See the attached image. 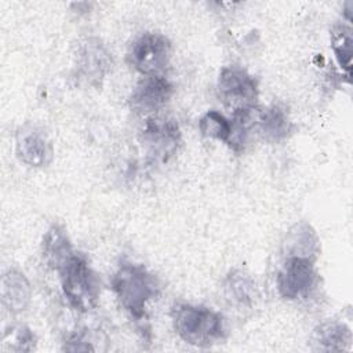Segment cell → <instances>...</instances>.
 Returning <instances> with one entry per match:
<instances>
[{
    "instance_id": "obj_2",
    "label": "cell",
    "mask_w": 353,
    "mask_h": 353,
    "mask_svg": "<svg viewBox=\"0 0 353 353\" xmlns=\"http://www.w3.org/2000/svg\"><path fill=\"white\" fill-rule=\"evenodd\" d=\"M171 316L175 332L189 345L208 347L226 336L225 319L210 307L182 303L172 309Z\"/></svg>"
},
{
    "instance_id": "obj_15",
    "label": "cell",
    "mask_w": 353,
    "mask_h": 353,
    "mask_svg": "<svg viewBox=\"0 0 353 353\" xmlns=\"http://www.w3.org/2000/svg\"><path fill=\"white\" fill-rule=\"evenodd\" d=\"M223 291L226 299L236 306H251L256 296L254 280L241 270H234L228 274Z\"/></svg>"
},
{
    "instance_id": "obj_7",
    "label": "cell",
    "mask_w": 353,
    "mask_h": 353,
    "mask_svg": "<svg viewBox=\"0 0 353 353\" xmlns=\"http://www.w3.org/2000/svg\"><path fill=\"white\" fill-rule=\"evenodd\" d=\"M313 258L303 255H287L279 274L277 290L285 299L306 296L316 283Z\"/></svg>"
},
{
    "instance_id": "obj_4",
    "label": "cell",
    "mask_w": 353,
    "mask_h": 353,
    "mask_svg": "<svg viewBox=\"0 0 353 353\" xmlns=\"http://www.w3.org/2000/svg\"><path fill=\"white\" fill-rule=\"evenodd\" d=\"M218 97L232 113L256 109L258 81L240 66H225L218 77Z\"/></svg>"
},
{
    "instance_id": "obj_3",
    "label": "cell",
    "mask_w": 353,
    "mask_h": 353,
    "mask_svg": "<svg viewBox=\"0 0 353 353\" xmlns=\"http://www.w3.org/2000/svg\"><path fill=\"white\" fill-rule=\"evenodd\" d=\"M58 273L61 274L62 291L73 309L88 312L97 306L101 281L84 255L74 254Z\"/></svg>"
},
{
    "instance_id": "obj_14",
    "label": "cell",
    "mask_w": 353,
    "mask_h": 353,
    "mask_svg": "<svg viewBox=\"0 0 353 353\" xmlns=\"http://www.w3.org/2000/svg\"><path fill=\"white\" fill-rule=\"evenodd\" d=\"M258 125L262 137L269 142L285 139L292 131V123L285 112L279 105H272L258 113Z\"/></svg>"
},
{
    "instance_id": "obj_12",
    "label": "cell",
    "mask_w": 353,
    "mask_h": 353,
    "mask_svg": "<svg viewBox=\"0 0 353 353\" xmlns=\"http://www.w3.org/2000/svg\"><path fill=\"white\" fill-rule=\"evenodd\" d=\"M32 290L23 273L8 270L1 279V301L11 313L25 310L30 302Z\"/></svg>"
},
{
    "instance_id": "obj_1",
    "label": "cell",
    "mask_w": 353,
    "mask_h": 353,
    "mask_svg": "<svg viewBox=\"0 0 353 353\" xmlns=\"http://www.w3.org/2000/svg\"><path fill=\"white\" fill-rule=\"evenodd\" d=\"M112 290L121 307L139 321L145 319L148 302L157 296L159 283L143 265L123 262L112 277Z\"/></svg>"
},
{
    "instance_id": "obj_10",
    "label": "cell",
    "mask_w": 353,
    "mask_h": 353,
    "mask_svg": "<svg viewBox=\"0 0 353 353\" xmlns=\"http://www.w3.org/2000/svg\"><path fill=\"white\" fill-rule=\"evenodd\" d=\"M17 154L30 167H44L52 160L54 150L47 137L36 128L22 130L17 137Z\"/></svg>"
},
{
    "instance_id": "obj_5",
    "label": "cell",
    "mask_w": 353,
    "mask_h": 353,
    "mask_svg": "<svg viewBox=\"0 0 353 353\" xmlns=\"http://www.w3.org/2000/svg\"><path fill=\"white\" fill-rule=\"evenodd\" d=\"M171 41L161 33L146 32L132 40L127 52L128 63L145 76L159 74L170 62Z\"/></svg>"
},
{
    "instance_id": "obj_6",
    "label": "cell",
    "mask_w": 353,
    "mask_h": 353,
    "mask_svg": "<svg viewBox=\"0 0 353 353\" xmlns=\"http://www.w3.org/2000/svg\"><path fill=\"white\" fill-rule=\"evenodd\" d=\"M141 142L149 159L163 163L167 161L175 154L181 143L178 123L168 117H149L141 132Z\"/></svg>"
},
{
    "instance_id": "obj_18",
    "label": "cell",
    "mask_w": 353,
    "mask_h": 353,
    "mask_svg": "<svg viewBox=\"0 0 353 353\" xmlns=\"http://www.w3.org/2000/svg\"><path fill=\"white\" fill-rule=\"evenodd\" d=\"M199 130L203 137L228 142L232 131V123L222 113L208 110L199 121Z\"/></svg>"
},
{
    "instance_id": "obj_9",
    "label": "cell",
    "mask_w": 353,
    "mask_h": 353,
    "mask_svg": "<svg viewBox=\"0 0 353 353\" xmlns=\"http://www.w3.org/2000/svg\"><path fill=\"white\" fill-rule=\"evenodd\" d=\"M172 84L160 74L145 76L130 97V106L138 114H150L161 109L172 95Z\"/></svg>"
},
{
    "instance_id": "obj_17",
    "label": "cell",
    "mask_w": 353,
    "mask_h": 353,
    "mask_svg": "<svg viewBox=\"0 0 353 353\" xmlns=\"http://www.w3.org/2000/svg\"><path fill=\"white\" fill-rule=\"evenodd\" d=\"M352 28L349 23H338L331 30V47L339 66L350 76L352 69Z\"/></svg>"
},
{
    "instance_id": "obj_20",
    "label": "cell",
    "mask_w": 353,
    "mask_h": 353,
    "mask_svg": "<svg viewBox=\"0 0 353 353\" xmlns=\"http://www.w3.org/2000/svg\"><path fill=\"white\" fill-rule=\"evenodd\" d=\"M65 350H70V352H81V350H94V347L84 341V338L79 334H74L72 336H69L65 342V346H63Z\"/></svg>"
},
{
    "instance_id": "obj_16",
    "label": "cell",
    "mask_w": 353,
    "mask_h": 353,
    "mask_svg": "<svg viewBox=\"0 0 353 353\" xmlns=\"http://www.w3.org/2000/svg\"><path fill=\"white\" fill-rule=\"evenodd\" d=\"M284 247L287 255H303L314 259L319 252V239L307 223H299L290 230Z\"/></svg>"
},
{
    "instance_id": "obj_11",
    "label": "cell",
    "mask_w": 353,
    "mask_h": 353,
    "mask_svg": "<svg viewBox=\"0 0 353 353\" xmlns=\"http://www.w3.org/2000/svg\"><path fill=\"white\" fill-rule=\"evenodd\" d=\"M43 259L44 262L59 272L76 254L73 252L70 240L65 229L59 225H52L43 237Z\"/></svg>"
},
{
    "instance_id": "obj_8",
    "label": "cell",
    "mask_w": 353,
    "mask_h": 353,
    "mask_svg": "<svg viewBox=\"0 0 353 353\" xmlns=\"http://www.w3.org/2000/svg\"><path fill=\"white\" fill-rule=\"evenodd\" d=\"M113 61L109 51L98 39L84 40L77 52V74L91 85L99 87L112 69Z\"/></svg>"
},
{
    "instance_id": "obj_13",
    "label": "cell",
    "mask_w": 353,
    "mask_h": 353,
    "mask_svg": "<svg viewBox=\"0 0 353 353\" xmlns=\"http://www.w3.org/2000/svg\"><path fill=\"white\" fill-rule=\"evenodd\" d=\"M313 343L316 350L323 352L349 350L352 346V331L343 323L327 321L314 330Z\"/></svg>"
},
{
    "instance_id": "obj_19",
    "label": "cell",
    "mask_w": 353,
    "mask_h": 353,
    "mask_svg": "<svg viewBox=\"0 0 353 353\" xmlns=\"http://www.w3.org/2000/svg\"><path fill=\"white\" fill-rule=\"evenodd\" d=\"M36 336L26 325H14L3 335V349L11 352H30L34 349Z\"/></svg>"
}]
</instances>
